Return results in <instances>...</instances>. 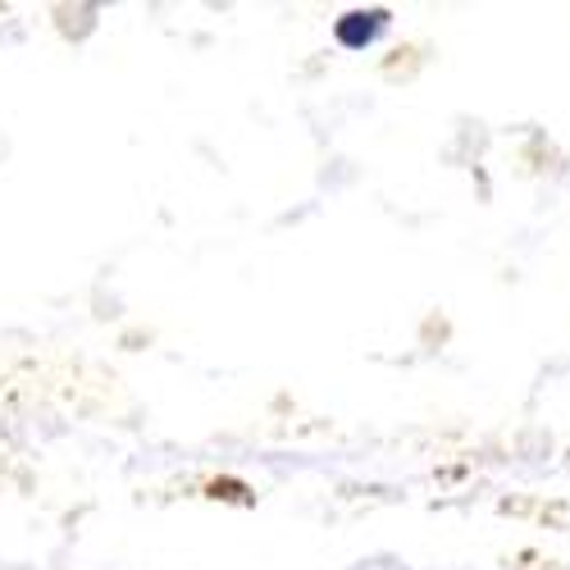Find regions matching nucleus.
Listing matches in <instances>:
<instances>
[{"instance_id":"obj_1","label":"nucleus","mask_w":570,"mask_h":570,"mask_svg":"<svg viewBox=\"0 0 570 570\" xmlns=\"http://www.w3.org/2000/svg\"><path fill=\"white\" fill-rule=\"evenodd\" d=\"M384 28H389V10H352L338 19L334 37L347 46V51H365V46H374L384 37Z\"/></svg>"}]
</instances>
